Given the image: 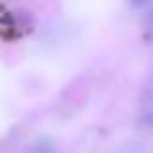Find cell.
<instances>
[{
  "mask_svg": "<svg viewBox=\"0 0 153 153\" xmlns=\"http://www.w3.org/2000/svg\"><path fill=\"white\" fill-rule=\"evenodd\" d=\"M142 27H144V33L149 36V40H151V43H153V9H149V11L144 15V18H142Z\"/></svg>",
  "mask_w": 153,
  "mask_h": 153,
  "instance_id": "obj_1",
  "label": "cell"
},
{
  "mask_svg": "<svg viewBox=\"0 0 153 153\" xmlns=\"http://www.w3.org/2000/svg\"><path fill=\"white\" fill-rule=\"evenodd\" d=\"M130 4H131V7H144L149 4V0H130Z\"/></svg>",
  "mask_w": 153,
  "mask_h": 153,
  "instance_id": "obj_2",
  "label": "cell"
}]
</instances>
